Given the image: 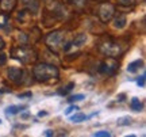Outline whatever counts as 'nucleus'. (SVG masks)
<instances>
[{"label":"nucleus","instance_id":"f257e3e1","mask_svg":"<svg viewBox=\"0 0 146 137\" xmlns=\"http://www.w3.org/2000/svg\"><path fill=\"white\" fill-rule=\"evenodd\" d=\"M45 43L50 49V52L58 54L61 52H68L72 47L70 42L66 41V33L62 30H54L45 35Z\"/></svg>","mask_w":146,"mask_h":137},{"label":"nucleus","instance_id":"f03ea898","mask_svg":"<svg viewBox=\"0 0 146 137\" xmlns=\"http://www.w3.org/2000/svg\"><path fill=\"white\" fill-rule=\"evenodd\" d=\"M33 76L36 82L41 83H52L57 82L60 76V71L56 65L47 63H38L33 68Z\"/></svg>","mask_w":146,"mask_h":137},{"label":"nucleus","instance_id":"7ed1b4c3","mask_svg":"<svg viewBox=\"0 0 146 137\" xmlns=\"http://www.w3.org/2000/svg\"><path fill=\"white\" fill-rule=\"evenodd\" d=\"M11 57L21 61L25 65H30V64H35L38 60V53L35 49L30 46H25V45H19V46L14 47L11 50Z\"/></svg>","mask_w":146,"mask_h":137},{"label":"nucleus","instance_id":"20e7f679","mask_svg":"<svg viewBox=\"0 0 146 137\" xmlns=\"http://www.w3.org/2000/svg\"><path fill=\"white\" fill-rule=\"evenodd\" d=\"M98 47H99L100 53H103L104 56H108V57H118L122 53L120 45L112 38H103L99 42Z\"/></svg>","mask_w":146,"mask_h":137},{"label":"nucleus","instance_id":"39448f33","mask_svg":"<svg viewBox=\"0 0 146 137\" xmlns=\"http://www.w3.org/2000/svg\"><path fill=\"white\" fill-rule=\"evenodd\" d=\"M99 71L104 75L114 76L119 71V63L116 61V57H107L104 61H102Z\"/></svg>","mask_w":146,"mask_h":137},{"label":"nucleus","instance_id":"423d86ee","mask_svg":"<svg viewBox=\"0 0 146 137\" xmlns=\"http://www.w3.org/2000/svg\"><path fill=\"white\" fill-rule=\"evenodd\" d=\"M98 12H99L100 21L103 22V23H108V22L112 19V16L115 15L116 10H115V5L111 4V3H102V4L99 5Z\"/></svg>","mask_w":146,"mask_h":137},{"label":"nucleus","instance_id":"0eeeda50","mask_svg":"<svg viewBox=\"0 0 146 137\" xmlns=\"http://www.w3.org/2000/svg\"><path fill=\"white\" fill-rule=\"evenodd\" d=\"M7 76L12 83H15L16 86H21L25 82L26 72H25V69L19 68V67H10L8 71H7Z\"/></svg>","mask_w":146,"mask_h":137},{"label":"nucleus","instance_id":"6e6552de","mask_svg":"<svg viewBox=\"0 0 146 137\" xmlns=\"http://www.w3.org/2000/svg\"><path fill=\"white\" fill-rule=\"evenodd\" d=\"M112 19H114V23H112V26L115 29H118V30H122V29H125L126 27V23H127V16L125 14H118V15H114L112 16Z\"/></svg>","mask_w":146,"mask_h":137},{"label":"nucleus","instance_id":"1a4fd4ad","mask_svg":"<svg viewBox=\"0 0 146 137\" xmlns=\"http://www.w3.org/2000/svg\"><path fill=\"white\" fill-rule=\"evenodd\" d=\"M16 1L18 0H0V10L3 11V12L10 14L11 11L15 8Z\"/></svg>","mask_w":146,"mask_h":137},{"label":"nucleus","instance_id":"9d476101","mask_svg":"<svg viewBox=\"0 0 146 137\" xmlns=\"http://www.w3.org/2000/svg\"><path fill=\"white\" fill-rule=\"evenodd\" d=\"M88 41V37H87V34L85 33H80V34H77L76 37L73 38V41L70 42V45L72 46H83V45H85V42Z\"/></svg>","mask_w":146,"mask_h":137},{"label":"nucleus","instance_id":"9b49d317","mask_svg":"<svg viewBox=\"0 0 146 137\" xmlns=\"http://www.w3.org/2000/svg\"><path fill=\"white\" fill-rule=\"evenodd\" d=\"M141 68H143V60H135V61H133V63H130L127 65V72L135 74Z\"/></svg>","mask_w":146,"mask_h":137},{"label":"nucleus","instance_id":"f8f14e48","mask_svg":"<svg viewBox=\"0 0 146 137\" xmlns=\"http://www.w3.org/2000/svg\"><path fill=\"white\" fill-rule=\"evenodd\" d=\"M130 107L134 111H141L142 110V102L139 100V98H137V96L131 98V100H130Z\"/></svg>","mask_w":146,"mask_h":137},{"label":"nucleus","instance_id":"ddd939ff","mask_svg":"<svg viewBox=\"0 0 146 137\" xmlns=\"http://www.w3.org/2000/svg\"><path fill=\"white\" fill-rule=\"evenodd\" d=\"M25 109V106H10L5 109V114L7 116H14V114H18L19 111H22Z\"/></svg>","mask_w":146,"mask_h":137},{"label":"nucleus","instance_id":"4468645a","mask_svg":"<svg viewBox=\"0 0 146 137\" xmlns=\"http://www.w3.org/2000/svg\"><path fill=\"white\" fill-rule=\"evenodd\" d=\"M87 120V117H85V114H83V113H74L72 117H70V121L74 122V124H80V122H83Z\"/></svg>","mask_w":146,"mask_h":137},{"label":"nucleus","instance_id":"2eb2a0df","mask_svg":"<svg viewBox=\"0 0 146 137\" xmlns=\"http://www.w3.org/2000/svg\"><path fill=\"white\" fill-rule=\"evenodd\" d=\"M131 124V118L130 117H120L116 120V125L118 126H127Z\"/></svg>","mask_w":146,"mask_h":137},{"label":"nucleus","instance_id":"dca6fc26","mask_svg":"<svg viewBox=\"0 0 146 137\" xmlns=\"http://www.w3.org/2000/svg\"><path fill=\"white\" fill-rule=\"evenodd\" d=\"M73 87H74V83H73V82H70V83H68L65 87L60 88V90H58V94H60V95H66L68 92H70V91H72Z\"/></svg>","mask_w":146,"mask_h":137},{"label":"nucleus","instance_id":"f3484780","mask_svg":"<svg viewBox=\"0 0 146 137\" xmlns=\"http://www.w3.org/2000/svg\"><path fill=\"white\" fill-rule=\"evenodd\" d=\"M116 1L122 7H133V5L135 4V0H116Z\"/></svg>","mask_w":146,"mask_h":137},{"label":"nucleus","instance_id":"a211bd4d","mask_svg":"<svg viewBox=\"0 0 146 137\" xmlns=\"http://www.w3.org/2000/svg\"><path fill=\"white\" fill-rule=\"evenodd\" d=\"M7 23H8V14L7 12L0 14V27H4Z\"/></svg>","mask_w":146,"mask_h":137},{"label":"nucleus","instance_id":"6ab92c4d","mask_svg":"<svg viewBox=\"0 0 146 137\" xmlns=\"http://www.w3.org/2000/svg\"><path fill=\"white\" fill-rule=\"evenodd\" d=\"M83 99H85V96H84L83 94H77V95H73V96H70L68 100L70 102V103H73V102H77V100H83Z\"/></svg>","mask_w":146,"mask_h":137},{"label":"nucleus","instance_id":"aec40b11","mask_svg":"<svg viewBox=\"0 0 146 137\" xmlns=\"http://www.w3.org/2000/svg\"><path fill=\"white\" fill-rule=\"evenodd\" d=\"M94 136L95 137H110L111 134H110V132H107V130H99V132H95Z\"/></svg>","mask_w":146,"mask_h":137},{"label":"nucleus","instance_id":"412c9836","mask_svg":"<svg viewBox=\"0 0 146 137\" xmlns=\"http://www.w3.org/2000/svg\"><path fill=\"white\" fill-rule=\"evenodd\" d=\"M78 110V107L77 106H69L68 109H66V110H65V113H64V114H65V116H70V114H72V113H74V111H77Z\"/></svg>","mask_w":146,"mask_h":137},{"label":"nucleus","instance_id":"4be33fe9","mask_svg":"<svg viewBox=\"0 0 146 137\" xmlns=\"http://www.w3.org/2000/svg\"><path fill=\"white\" fill-rule=\"evenodd\" d=\"M145 78H146L145 75H142L141 78H139V79L137 80V84L139 86V87H145Z\"/></svg>","mask_w":146,"mask_h":137},{"label":"nucleus","instance_id":"5701e85b","mask_svg":"<svg viewBox=\"0 0 146 137\" xmlns=\"http://www.w3.org/2000/svg\"><path fill=\"white\" fill-rule=\"evenodd\" d=\"M5 60H7V56H5L4 53H0V64H4Z\"/></svg>","mask_w":146,"mask_h":137},{"label":"nucleus","instance_id":"b1692460","mask_svg":"<svg viewBox=\"0 0 146 137\" xmlns=\"http://www.w3.org/2000/svg\"><path fill=\"white\" fill-rule=\"evenodd\" d=\"M31 92H23V94H19L18 95V96H19V98H26V96H29V98H31Z\"/></svg>","mask_w":146,"mask_h":137},{"label":"nucleus","instance_id":"393cba45","mask_svg":"<svg viewBox=\"0 0 146 137\" xmlns=\"http://www.w3.org/2000/svg\"><path fill=\"white\" fill-rule=\"evenodd\" d=\"M4 47H5V42H4V39H3V38L0 37V52H1V50H3Z\"/></svg>","mask_w":146,"mask_h":137},{"label":"nucleus","instance_id":"a878e982","mask_svg":"<svg viewBox=\"0 0 146 137\" xmlns=\"http://www.w3.org/2000/svg\"><path fill=\"white\" fill-rule=\"evenodd\" d=\"M45 136H54V132H53V130H46V132H45Z\"/></svg>","mask_w":146,"mask_h":137},{"label":"nucleus","instance_id":"bb28decb","mask_svg":"<svg viewBox=\"0 0 146 137\" xmlns=\"http://www.w3.org/2000/svg\"><path fill=\"white\" fill-rule=\"evenodd\" d=\"M38 116H39V117H43V116H47V113H46V111H39V113H38Z\"/></svg>","mask_w":146,"mask_h":137},{"label":"nucleus","instance_id":"cd10ccee","mask_svg":"<svg viewBox=\"0 0 146 137\" xmlns=\"http://www.w3.org/2000/svg\"><path fill=\"white\" fill-rule=\"evenodd\" d=\"M0 122H1V120H0Z\"/></svg>","mask_w":146,"mask_h":137}]
</instances>
